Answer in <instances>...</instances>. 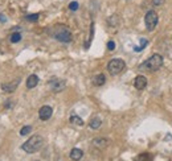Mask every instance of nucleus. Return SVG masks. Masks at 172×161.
Segmentation results:
<instances>
[{
  "mask_svg": "<svg viewBox=\"0 0 172 161\" xmlns=\"http://www.w3.org/2000/svg\"><path fill=\"white\" fill-rule=\"evenodd\" d=\"M21 40V34L19 33V32H15L12 36H11V43H13V44H16L19 43V41Z\"/></svg>",
  "mask_w": 172,
  "mask_h": 161,
  "instance_id": "17",
  "label": "nucleus"
},
{
  "mask_svg": "<svg viewBox=\"0 0 172 161\" xmlns=\"http://www.w3.org/2000/svg\"><path fill=\"white\" fill-rule=\"evenodd\" d=\"M123 69H125V61L121 60V58H114V60L110 61L109 65H107V70H109L110 74H113V75L119 74Z\"/></svg>",
  "mask_w": 172,
  "mask_h": 161,
  "instance_id": "5",
  "label": "nucleus"
},
{
  "mask_svg": "<svg viewBox=\"0 0 172 161\" xmlns=\"http://www.w3.org/2000/svg\"><path fill=\"white\" fill-rule=\"evenodd\" d=\"M49 85H51L52 90L54 91V93H60V91H62L65 87H66V82H65L64 79H52L51 82H49Z\"/></svg>",
  "mask_w": 172,
  "mask_h": 161,
  "instance_id": "6",
  "label": "nucleus"
},
{
  "mask_svg": "<svg viewBox=\"0 0 172 161\" xmlns=\"http://www.w3.org/2000/svg\"><path fill=\"white\" fill-rule=\"evenodd\" d=\"M82 156H83V152L79 148H73V149H72V152H70V159L72 160L79 161L82 159Z\"/></svg>",
  "mask_w": 172,
  "mask_h": 161,
  "instance_id": "11",
  "label": "nucleus"
},
{
  "mask_svg": "<svg viewBox=\"0 0 172 161\" xmlns=\"http://www.w3.org/2000/svg\"><path fill=\"white\" fill-rule=\"evenodd\" d=\"M37 85H39V77L36 74H30L26 79V87L28 89H34Z\"/></svg>",
  "mask_w": 172,
  "mask_h": 161,
  "instance_id": "10",
  "label": "nucleus"
},
{
  "mask_svg": "<svg viewBox=\"0 0 172 161\" xmlns=\"http://www.w3.org/2000/svg\"><path fill=\"white\" fill-rule=\"evenodd\" d=\"M43 145H44L43 136L34 135L32 137H29V139L21 145V148H23V151L26 152V153H36V152L40 151Z\"/></svg>",
  "mask_w": 172,
  "mask_h": 161,
  "instance_id": "1",
  "label": "nucleus"
},
{
  "mask_svg": "<svg viewBox=\"0 0 172 161\" xmlns=\"http://www.w3.org/2000/svg\"><path fill=\"white\" fill-rule=\"evenodd\" d=\"M0 21H2V22H5L7 21V17L3 13H0Z\"/></svg>",
  "mask_w": 172,
  "mask_h": 161,
  "instance_id": "23",
  "label": "nucleus"
},
{
  "mask_svg": "<svg viewBox=\"0 0 172 161\" xmlns=\"http://www.w3.org/2000/svg\"><path fill=\"white\" fill-rule=\"evenodd\" d=\"M93 144L97 148H106L109 145V141L106 139H103V137H97V139L93 140Z\"/></svg>",
  "mask_w": 172,
  "mask_h": 161,
  "instance_id": "12",
  "label": "nucleus"
},
{
  "mask_svg": "<svg viewBox=\"0 0 172 161\" xmlns=\"http://www.w3.org/2000/svg\"><path fill=\"white\" fill-rule=\"evenodd\" d=\"M69 9L70 11H77L78 9V3L77 2H72L70 4H69Z\"/></svg>",
  "mask_w": 172,
  "mask_h": 161,
  "instance_id": "19",
  "label": "nucleus"
},
{
  "mask_svg": "<svg viewBox=\"0 0 172 161\" xmlns=\"http://www.w3.org/2000/svg\"><path fill=\"white\" fill-rule=\"evenodd\" d=\"M158 21H159V16L155 11H148L146 13V16H144V24H146V28L150 30V32H152V30L156 28Z\"/></svg>",
  "mask_w": 172,
  "mask_h": 161,
  "instance_id": "4",
  "label": "nucleus"
},
{
  "mask_svg": "<svg viewBox=\"0 0 172 161\" xmlns=\"http://www.w3.org/2000/svg\"><path fill=\"white\" fill-rule=\"evenodd\" d=\"M152 3H154L155 5H162L164 3V0H152Z\"/></svg>",
  "mask_w": 172,
  "mask_h": 161,
  "instance_id": "22",
  "label": "nucleus"
},
{
  "mask_svg": "<svg viewBox=\"0 0 172 161\" xmlns=\"http://www.w3.org/2000/svg\"><path fill=\"white\" fill-rule=\"evenodd\" d=\"M70 123L81 127V125H83V120L79 116H77V115H72V116H70Z\"/></svg>",
  "mask_w": 172,
  "mask_h": 161,
  "instance_id": "15",
  "label": "nucleus"
},
{
  "mask_svg": "<svg viewBox=\"0 0 172 161\" xmlns=\"http://www.w3.org/2000/svg\"><path fill=\"white\" fill-rule=\"evenodd\" d=\"M19 82H20V79L17 78L16 80H12V82H9V83H3V85H2V90L5 91V93H13V91L17 89Z\"/></svg>",
  "mask_w": 172,
  "mask_h": 161,
  "instance_id": "9",
  "label": "nucleus"
},
{
  "mask_svg": "<svg viewBox=\"0 0 172 161\" xmlns=\"http://www.w3.org/2000/svg\"><path fill=\"white\" fill-rule=\"evenodd\" d=\"M89 125H90V128H91V129H98V128L102 125V120H101V119H99V118L94 116V118L90 120Z\"/></svg>",
  "mask_w": 172,
  "mask_h": 161,
  "instance_id": "14",
  "label": "nucleus"
},
{
  "mask_svg": "<svg viewBox=\"0 0 172 161\" xmlns=\"http://www.w3.org/2000/svg\"><path fill=\"white\" fill-rule=\"evenodd\" d=\"M52 114H53V110H52L51 106H43L40 108V111H39V116H40L41 120H44V122L49 120L51 116H52Z\"/></svg>",
  "mask_w": 172,
  "mask_h": 161,
  "instance_id": "7",
  "label": "nucleus"
},
{
  "mask_svg": "<svg viewBox=\"0 0 172 161\" xmlns=\"http://www.w3.org/2000/svg\"><path fill=\"white\" fill-rule=\"evenodd\" d=\"M53 34H54V37L58 41H61V43L68 44L72 41V33H70V30H69V28H66L65 25H57L56 32Z\"/></svg>",
  "mask_w": 172,
  "mask_h": 161,
  "instance_id": "3",
  "label": "nucleus"
},
{
  "mask_svg": "<svg viewBox=\"0 0 172 161\" xmlns=\"http://www.w3.org/2000/svg\"><path fill=\"white\" fill-rule=\"evenodd\" d=\"M107 49L109 50H114V49H115V43H114V41H109L107 43Z\"/></svg>",
  "mask_w": 172,
  "mask_h": 161,
  "instance_id": "21",
  "label": "nucleus"
},
{
  "mask_svg": "<svg viewBox=\"0 0 172 161\" xmlns=\"http://www.w3.org/2000/svg\"><path fill=\"white\" fill-rule=\"evenodd\" d=\"M105 82H106L105 74H97L93 78V83L95 86H102V85H105Z\"/></svg>",
  "mask_w": 172,
  "mask_h": 161,
  "instance_id": "13",
  "label": "nucleus"
},
{
  "mask_svg": "<svg viewBox=\"0 0 172 161\" xmlns=\"http://www.w3.org/2000/svg\"><path fill=\"white\" fill-rule=\"evenodd\" d=\"M147 86V79L146 77L143 75H138L135 79H134V87H135L136 90H144Z\"/></svg>",
  "mask_w": 172,
  "mask_h": 161,
  "instance_id": "8",
  "label": "nucleus"
},
{
  "mask_svg": "<svg viewBox=\"0 0 172 161\" xmlns=\"http://www.w3.org/2000/svg\"><path fill=\"white\" fill-rule=\"evenodd\" d=\"M140 43H142V45H140L139 48H135V50H142V49H143V48H144V46H146V45L148 44V41H147V40H142V41H140Z\"/></svg>",
  "mask_w": 172,
  "mask_h": 161,
  "instance_id": "20",
  "label": "nucleus"
},
{
  "mask_svg": "<svg viewBox=\"0 0 172 161\" xmlns=\"http://www.w3.org/2000/svg\"><path fill=\"white\" fill-rule=\"evenodd\" d=\"M162 65H163V57L160 54H154L147 61H144L139 66V69L140 70H146V71H156L162 67Z\"/></svg>",
  "mask_w": 172,
  "mask_h": 161,
  "instance_id": "2",
  "label": "nucleus"
},
{
  "mask_svg": "<svg viewBox=\"0 0 172 161\" xmlns=\"http://www.w3.org/2000/svg\"><path fill=\"white\" fill-rule=\"evenodd\" d=\"M30 131H32V127H30V125H25V127H23V128H21L20 135H21V136H25V135H28Z\"/></svg>",
  "mask_w": 172,
  "mask_h": 161,
  "instance_id": "18",
  "label": "nucleus"
},
{
  "mask_svg": "<svg viewBox=\"0 0 172 161\" xmlns=\"http://www.w3.org/2000/svg\"><path fill=\"white\" fill-rule=\"evenodd\" d=\"M25 20L29 21V22H36L39 20V13H33V15H26L25 16Z\"/></svg>",
  "mask_w": 172,
  "mask_h": 161,
  "instance_id": "16",
  "label": "nucleus"
}]
</instances>
